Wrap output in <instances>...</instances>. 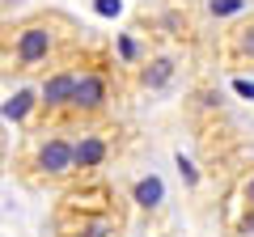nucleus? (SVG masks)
Here are the masks:
<instances>
[{
	"mask_svg": "<svg viewBox=\"0 0 254 237\" xmlns=\"http://www.w3.org/2000/svg\"><path fill=\"white\" fill-rule=\"evenodd\" d=\"M89 43L81 21L60 9H34L21 17H0V76L4 81H38Z\"/></svg>",
	"mask_w": 254,
	"mask_h": 237,
	"instance_id": "obj_1",
	"label": "nucleus"
},
{
	"mask_svg": "<svg viewBox=\"0 0 254 237\" xmlns=\"http://www.w3.org/2000/svg\"><path fill=\"white\" fill-rule=\"evenodd\" d=\"M127 195L106 178H76L60 191L51 237H123Z\"/></svg>",
	"mask_w": 254,
	"mask_h": 237,
	"instance_id": "obj_2",
	"label": "nucleus"
},
{
	"mask_svg": "<svg viewBox=\"0 0 254 237\" xmlns=\"http://www.w3.org/2000/svg\"><path fill=\"white\" fill-rule=\"evenodd\" d=\"M13 174L30 191H64L68 182H76L72 131L68 127H26Z\"/></svg>",
	"mask_w": 254,
	"mask_h": 237,
	"instance_id": "obj_3",
	"label": "nucleus"
},
{
	"mask_svg": "<svg viewBox=\"0 0 254 237\" xmlns=\"http://www.w3.org/2000/svg\"><path fill=\"white\" fill-rule=\"evenodd\" d=\"M119 153V127L115 118L106 123H89V127L72 131V157H76V178H102L106 165Z\"/></svg>",
	"mask_w": 254,
	"mask_h": 237,
	"instance_id": "obj_4",
	"label": "nucleus"
},
{
	"mask_svg": "<svg viewBox=\"0 0 254 237\" xmlns=\"http://www.w3.org/2000/svg\"><path fill=\"white\" fill-rule=\"evenodd\" d=\"M212 59L220 68H229V72H254V9L216 30Z\"/></svg>",
	"mask_w": 254,
	"mask_h": 237,
	"instance_id": "obj_5",
	"label": "nucleus"
},
{
	"mask_svg": "<svg viewBox=\"0 0 254 237\" xmlns=\"http://www.w3.org/2000/svg\"><path fill=\"white\" fill-rule=\"evenodd\" d=\"M220 220H225L229 237H254V161L229 178L225 203H220Z\"/></svg>",
	"mask_w": 254,
	"mask_h": 237,
	"instance_id": "obj_6",
	"label": "nucleus"
},
{
	"mask_svg": "<svg viewBox=\"0 0 254 237\" xmlns=\"http://www.w3.org/2000/svg\"><path fill=\"white\" fill-rule=\"evenodd\" d=\"M127 199H136L140 208H161V182H157V178H140Z\"/></svg>",
	"mask_w": 254,
	"mask_h": 237,
	"instance_id": "obj_7",
	"label": "nucleus"
},
{
	"mask_svg": "<svg viewBox=\"0 0 254 237\" xmlns=\"http://www.w3.org/2000/svg\"><path fill=\"white\" fill-rule=\"evenodd\" d=\"M4 157H9V136H4V123H0V165H4Z\"/></svg>",
	"mask_w": 254,
	"mask_h": 237,
	"instance_id": "obj_8",
	"label": "nucleus"
}]
</instances>
